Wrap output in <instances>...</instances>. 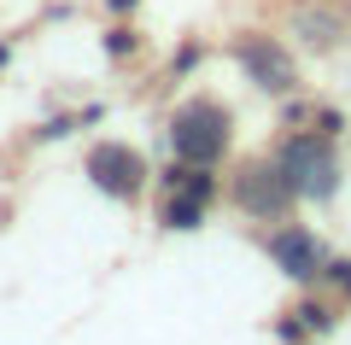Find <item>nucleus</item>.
I'll return each mask as SVG.
<instances>
[{
    "label": "nucleus",
    "mask_w": 351,
    "mask_h": 345,
    "mask_svg": "<svg viewBox=\"0 0 351 345\" xmlns=\"http://www.w3.org/2000/svg\"><path fill=\"white\" fill-rule=\"evenodd\" d=\"M170 147L182 164H217L228 152V111L217 99H193L170 117Z\"/></svg>",
    "instance_id": "obj_1"
},
{
    "label": "nucleus",
    "mask_w": 351,
    "mask_h": 345,
    "mask_svg": "<svg viewBox=\"0 0 351 345\" xmlns=\"http://www.w3.org/2000/svg\"><path fill=\"white\" fill-rule=\"evenodd\" d=\"M276 164L287 170V182H293V193H299V199H328L339 187L334 152H328V141H316V135H299Z\"/></svg>",
    "instance_id": "obj_2"
},
{
    "label": "nucleus",
    "mask_w": 351,
    "mask_h": 345,
    "mask_svg": "<svg viewBox=\"0 0 351 345\" xmlns=\"http://www.w3.org/2000/svg\"><path fill=\"white\" fill-rule=\"evenodd\" d=\"M263 252H269V258L281 263V275H293V281H316V275H328V252H322V240H316L311 228H299V222H287V228H269Z\"/></svg>",
    "instance_id": "obj_3"
},
{
    "label": "nucleus",
    "mask_w": 351,
    "mask_h": 345,
    "mask_svg": "<svg viewBox=\"0 0 351 345\" xmlns=\"http://www.w3.org/2000/svg\"><path fill=\"white\" fill-rule=\"evenodd\" d=\"M88 176H94V187L112 199H135L141 182H147V164H141L135 147H123V141H106V147L88 152Z\"/></svg>",
    "instance_id": "obj_4"
},
{
    "label": "nucleus",
    "mask_w": 351,
    "mask_h": 345,
    "mask_svg": "<svg viewBox=\"0 0 351 345\" xmlns=\"http://www.w3.org/2000/svg\"><path fill=\"white\" fill-rule=\"evenodd\" d=\"M234 199L252 211V217H281L299 193H293V182H287L281 164H246V170L234 176Z\"/></svg>",
    "instance_id": "obj_5"
},
{
    "label": "nucleus",
    "mask_w": 351,
    "mask_h": 345,
    "mask_svg": "<svg viewBox=\"0 0 351 345\" xmlns=\"http://www.w3.org/2000/svg\"><path fill=\"white\" fill-rule=\"evenodd\" d=\"M240 59H246V71H252L258 88H269V94H287V88H293V64H287V53H281L276 41L246 36V41H240Z\"/></svg>",
    "instance_id": "obj_6"
},
{
    "label": "nucleus",
    "mask_w": 351,
    "mask_h": 345,
    "mask_svg": "<svg viewBox=\"0 0 351 345\" xmlns=\"http://www.w3.org/2000/svg\"><path fill=\"white\" fill-rule=\"evenodd\" d=\"M199 217H205V199H193V193H176L164 205V222L170 228H199Z\"/></svg>",
    "instance_id": "obj_7"
},
{
    "label": "nucleus",
    "mask_w": 351,
    "mask_h": 345,
    "mask_svg": "<svg viewBox=\"0 0 351 345\" xmlns=\"http://www.w3.org/2000/svg\"><path fill=\"white\" fill-rule=\"evenodd\" d=\"M334 281H339V287L351 293V263H334Z\"/></svg>",
    "instance_id": "obj_8"
}]
</instances>
